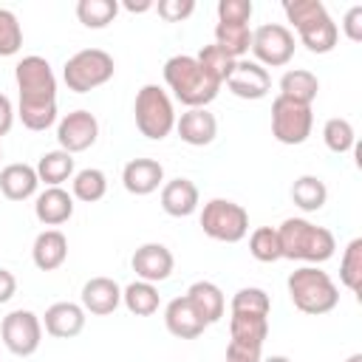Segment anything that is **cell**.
Instances as JSON below:
<instances>
[{"label": "cell", "instance_id": "obj_1", "mask_svg": "<svg viewBox=\"0 0 362 362\" xmlns=\"http://www.w3.org/2000/svg\"><path fill=\"white\" fill-rule=\"evenodd\" d=\"M17 90H20V122L40 133L57 122V76L45 57H23L14 68Z\"/></svg>", "mask_w": 362, "mask_h": 362}, {"label": "cell", "instance_id": "obj_2", "mask_svg": "<svg viewBox=\"0 0 362 362\" xmlns=\"http://www.w3.org/2000/svg\"><path fill=\"white\" fill-rule=\"evenodd\" d=\"M277 238H280V252L288 260H303L311 266H320L325 260L334 257L337 240L331 235V229L311 223L308 218H286L277 226Z\"/></svg>", "mask_w": 362, "mask_h": 362}, {"label": "cell", "instance_id": "obj_3", "mask_svg": "<svg viewBox=\"0 0 362 362\" xmlns=\"http://www.w3.org/2000/svg\"><path fill=\"white\" fill-rule=\"evenodd\" d=\"M164 82L173 96L187 107H206L221 90V85L209 79V74L189 54H175L164 62Z\"/></svg>", "mask_w": 362, "mask_h": 362}, {"label": "cell", "instance_id": "obj_4", "mask_svg": "<svg viewBox=\"0 0 362 362\" xmlns=\"http://www.w3.org/2000/svg\"><path fill=\"white\" fill-rule=\"evenodd\" d=\"M283 11H286L288 23L297 28L300 42L311 54L334 51L337 40H339V28L320 0H288V3H283Z\"/></svg>", "mask_w": 362, "mask_h": 362}, {"label": "cell", "instance_id": "obj_5", "mask_svg": "<svg viewBox=\"0 0 362 362\" xmlns=\"http://www.w3.org/2000/svg\"><path fill=\"white\" fill-rule=\"evenodd\" d=\"M286 286H288V297H291L294 308L303 311V314H311V317L328 314L339 303L337 283L320 266H300V269H294L288 274Z\"/></svg>", "mask_w": 362, "mask_h": 362}, {"label": "cell", "instance_id": "obj_6", "mask_svg": "<svg viewBox=\"0 0 362 362\" xmlns=\"http://www.w3.org/2000/svg\"><path fill=\"white\" fill-rule=\"evenodd\" d=\"M133 113H136V127L141 136L153 139V141H161L167 139L173 130H175V110H173V99L164 88L158 85H144L139 93H136V105H133Z\"/></svg>", "mask_w": 362, "mask_h": 362}, {"label": "cell", "instance_id": "obj_7", "mask_svg": "<svg viewBox=\"0 0 362 362\" xmlns=\"http://www.w3.org/2000/svg\"><path fill=\"white\" fill-rule=\"evenodd\" d=\"M113 71H116V62L107 51L102 48H82L76 51L65 68H62V79L68 85V90L74 93H88L105 82L113 79Z\"/></svg>", "mask_w": 362, "mask_h": 362}, {"label": "cell", "instance_id": "obj_8", "mask_svg": "<svg viewBox=\"0 0 362 362\" xmlns=\"http://www.w3.org/2000/svg\"><path fill=\"white\" fill-rule=\"evenodd\" d=\"M201 229L212 240L238 243L249 232V212L229 198H212L201 209Z\"/></svg>", "mask_w": 362, "mask_h": 362}, {"label": "cell", "instance_id": "obj_9", "mask_svg": "<svg viewBox=\"0 0 362 362\" xmlns=\"http://www.w3.org/2000/svg\"><path fill=\"white\" fill-rule=\"evenodd\" d=\"M314 113L311 105L291 102L286 96H274L272 102V136L280 144H303L311 136Z\"/></svg>", "mask_w": 362, "mask_h": 362}, {"label": "cell", "instance_id": "obj_10", "mask_svg": "<svg viewBox=\"0 0 362 362\" xmlns=\"http://www.w3.org/2000/svg\"><path fill=\"white\" fill-rule=\"evenodd\" d=\"M252 54L263 68H283L294 57V34L283 23H263L252 31Z\"/></svg>", "mask_w": 362, "mask_h": 362}, {"label": "cell", "instance_id": "obj_11", "mask_svg": "<svg viewBox=\"0 0 362 362\" xmlns=\"http://www.w3.org/2000/svg\"><path fill=\"white\" fill-rule=\"evenodd\" d=\"M0 337L14 356H31L42 342V320L28 308H17L3 317Z\"/></svg>", "mask_w": 362, "mask_h": 362}, {"label": "cell", "instance_id": "obj_12", "mask_svg": "<svg viewBox=\"0 0 362 362\" xmlns=\"http://www.w3.org/2000/svg\"><path fill=\"white\" fill-rule=\"evenodd\" d=\"M99 139V122L90 110H71L59 119L57 124V141H59V150L65 153H85L88 147H93Z\"/></svg>", "mask_w": 362, "mask_h": 362}, {"label": "cell", "instance_id": "obj_13", "mask_svg": "<svg viewBox=\"0 0 362 362\" xmlns=\"http://www.w3.org/2000/svg\"><path fill=\"white\" fill-rule=\"evenodd\" d=\"M226 88L238 99H263L272 90V76L255 59H235V68L226 79Z\"/></svg>", "mask_w": 362, "mask_h": 362}, {"label": "cell", "instance_id": "obj_14", "mask_svg": "<svg viewBox=\"0 0 362 362\" xmlns=\"http://www.w3.org/2000/svg\"><path fill=\"white\" fill-rule=\"evenodd\" d=\"M130 266L136 272L139 280H147V283H161L173 274V266H175V257L173 252L164 246V243H141L133 257H130Z\"/></svg>", "mask_w": 362, "mask_h": 362}, {"label": "cell", "instance_id": "obj_15", "mask_svg": "<svg viewBox=\"0 0 362 362\" xmlns=\"http://www.w3.org/2000/svg\"><path fill=\"white\" fill-rule=\"evenodd\" d=\"M175 133L189 147H206L218 136V119L206 107H187L181 116H175Z\"/></svg>", "mask_w": 362, "mask_h": 362}, {"label": "cell", "instance_id": "obj_16", "mask_svg": "<svg viewBox=\"0 0 362 362\" xmlns=\"http://www.w3.org/2000/svg\"><path fill=\"white\" fill-rule=\"evenodd\" d=\"M42 325H45V334H51L57 339H74L85 328V308L79 303H68V300L54 303L45 308Z\"/></svg>", "mask_w": 362, "mask_h": 362}, {"label": "cell", "instance_id": "obj_17", "mask_svg": "<svg viewBox=\"0 0 362 362\" xmlns=\"http://www.w3.org/2000/svg\"><path fill=\"white\" fill-rule=\"evenodd\" d=\"M122 303V286L110 277H90L82 286V308L85 314H96V317H107L119 308Z\"/></svg>", "mask_w": 362, "mask_h": 362}, {"label": "cell", "instance_id": "obj_18", "mask_svg": "<svg viewBox=\"0 0 362 362\" xmlns=\"http://www.w3.org/2000/svg\"><path fill=\"white\" fill-rule=\"evenodd\" d=\"M122 184L130 195H150L164 184V167L156 158H133L122 170Z\"/></svg>", "mask_w": 362, "mask_h": 362}, {"label": "cell", "instance_id": "obj_19", "mask_svg": "<svg viewBox=\"0 0 362 362\" xmlns=\"http://www.w3.org/2000/svg\"><path fill=\"white\" fill-rule=\"evenodd\" d=\"M164 325H167V331H170L173 337H178V339H195V337H201L204 328H206V322H204L201 314L192 308V303L187 300V294L167 303V308H164Z\"/></svg>", "mask_w": 362, "mask_h": 362}, {"label": "cell", "instance_id": "obj_20", "mask_svg": "<svg viewBox=\"0 0 362 362\" xmlns=\"http://www.w3.org/2000/svg\"><path fill=\"white\" fill-rule=\"evenodd\" d=\"M34 215L42 226H59L74 215V195L62 187H45L34 198Z\"/></svg>", "mask_w": 362, "mask_h": 362}, {"label": "cell", "instance_id": "obj_21", "mask_svg": "<svg viewBox=\"0 0 362 362\" xmlns=\"http://www.w3.org/2000/svg\"><path fill=\"white\" fill-rule=\"evenodd\" d=\"M198 187L189 178H173L167 184H161V209L170 218H187L198 209Z\"/></svg>", "mask_w": 362, "mask_h": 362}, {"label": "cell", "instance_id": "obj_22", "mask_svg": "<svg viewBox=\"0 0 362 362\" xmlns=\"http://www.w3.org/2000/svg\"><path fill=\"white\" fill-rule=\"evenodd\" d=\"M68 257V238L59 232V229H42L37 238H34V246H31V260L40 272H54L65 263Z\"/></svg>", "mask_w": 362, "mask_h": 362}, {"label": "cell", "instance_id": "obj_23", "mask_svg": "<svg viewBox=\"0 0 362 362\" xmlns=\"http://www.w3.org/2000/svg\"><path fill=\"white\" fill-rule=\"evenodd\" d=\"M37 187H40V178H37V170L31 164L14 161V164H6L0 170V192L8 201H25L37 192Z\"/></svg>", "mask_w": 362, "mask_h": 362}, {"label": "cell", "instance_id": "obj_24", "mask_svg": "<svg viewBox=\"0 0 362 362\" xmlns=\"http://www.w3.org/2000/svg\"><path fill=\"white\" fill-rule=\"evenodd\" d=\"M187 300L192 303V308L201 314V320H204L206 325L218 322V320L223 317V311H226L223 291H221L215 283H209V280H195V283L187 288Z\"/></svg>", "mask_w": 362, "mask_h": 362}, {"label": "cell", "instance_id": "obj_25", "mask_svg": "<svg viewBox=\"0 0 362 362\" xmlns=\"http://www.w3.org/2000/svg\"><path fill=\"white\" fill-rule=\"evenodd\" d=\"M229 342L235 345H246V348H260L269 337V317L260 314H235L229 317Z\"/></svg>", "mask_w": 362, "mask_h": 362}, {"label": "cell", "instance_id": "obj_26", "mask_svg": "<svg viewBox=\"0 0 362 362\" xmlns=\"http://www.w3.org/2000/svg\"><path fill=\"white\" fill-rule=\"evenodd\" d=\"M320 93V79L305 71V68H291L280 76V93L277 96H286L291 102H300V105H311Z\"/></svg>", "mask_w": 362, "mask_h": 362}, {"label": "cell", "instance_id": "obj_27", "mask_svg": "<svg viewBox=\"0 0 362 362\" xmlns=\"http://www.w3.org/2000/svg\"><path fill=\"white\" fill-rule=\"evenodd\" d=\"M37 178L45 187H62L68 178H74V156L65 150H48L37 161Z\"/></svg>", "mask_w": 362, "mask_h": 362}, {"label": "cell", "instance_id": "obj_28", "mask_svg": "<svg viewBox=\"0 0 362 362\" xmlns=\"http://www.w3.org/2000/svg\"><path fill=\"white\" fill-rule=\"evenodd\" d=\"M215 45L226 57L243 59V54H249V48H252V28H249V23H218L215 25Z\"/></svg>", "mask_w": 362, "mask_h": 362}, {"label": "cell", "instance_id": "obj_29", "mask_svg": "<svg viewBox=\"0 0 362 362\" xmlns=\"http://www.w3.org/2000/svg\"><path fill=\"white\" fill-rule=\"evenodd\" d=\"M122 303H124V308H127L130 314H136V317H150V314L158 311L161 297H158L156 283L133 280L130 286L122 288Z\"/></svg>", "mask_w": 362, "mask_h": 362}, {"label": "cell", "instance_id": "obj_30", "mask_svg": "<svg viewBox=\"0 0 362 362\" xmlns=\"http://www.w3.org/2000/svg\"><path fill=\"white\" fill-rule=\"evenodd\" d=\"M291 201L303 212H317L328 201V187H325V181L320 175H300L291 184Z\"/></svg>", "mask_w": 362, "mask_h": 362}, {"label": "cell", "instance_id": "obj_31", "mask_svg": "<svg viewBox=\"0 0 362 362\" xmlns=\"http://www.w3.org/2000/svg\"><path fill=\"white\" fill-rule=\"evenodd\" d=\"M107 192V175L96 167H85L79 173H74L71 178V195L82 204H96L102 201Z\"/></svg>", "mask_w": 362, "mask_h": 362}, {"label": "cell", "instance_id": "obj_32", "mask_svg": "<svg viewBox=\"0 0 362 362\" xmlns=\"http://www.w3.org/2000/svg\"><path fill=\"white\" fill-rule=\"evenodd\" d=\"M339 280L356 297L362 294V238H354L345 246L342 260H339Z\"/></svg>", "mask_w": 362, "mask_h": 362}, {"label": "cell", "instance_id": "obj_33", "mask_svg": "<svg viewBox=\"0 0 362 362\" xmlns=\"http://www.w3.org/2000/svg\"><path fill=\"white\" fill-rule=\"evenodd\" d=\"M116 14H119L116 0H79L76 3V17L85 28H105L113 23Z\"/></svg>", "mask_w": 362, "mask_h": 362}, {"label": "cell", "instance_id": "obj_34", "mask_svg": "<svg viewBox=\"0 0 362 362\" xmlns=\"http://www.w3.org/2000/svg\"><path fill=\"white\" fill-rule=\"evenodd\" d=\"M322 141L331 153L342 156V153H351L354 144H356V133H354V124L342 116H334L322 124Z\"/></svg>", "mask_w": 362, "mask_h": 362}, {"label": "cell", "instance_id": "obj_35", "mask_svg": "<svg viewBox=\"0 0 362 362\" xmlns=\"http://www.w3.org/2000/svg\"><path fill=\"white\" fill-rule=\"evenodd\" d=\"M195 59H198V65L209 74V79H215L218 85H226V79H229V74H232V68H235V59L226 57L215 42H212V45H204Z\"/></svg>", "mask_w": 362, "mask_h": 362}, {"label": "cell", "instance_id": "obj_36", "mask_svg": "<svg viewBox=\"0 0 362 362\" xmlns=\"http://www.w3.org/2000/svg\"><path fill=\"white\" fill-rule=\"evenodd\" d=\"M249 252L255 260L260 263H274L283 257L280 252V238H277V229L272 226H257L252 235H249Z\"/></svg>", "mask_w": 362, "mask_h": 362}, {"label": "cell", "instance_id": "obj_37", "mask_svg": "<svg viewBox=\"0 0 362 362\" xmlns=\"http://www.w3.org/2000/svg\"><path fill=\"white\" fill-rule=\"evenodd\" d=\"M235 314H260V317H269L272 311V300L263 288L257 286H246V288H238L235 297H232V305H229Z\"/></svg>", "mask_w": 362, "mask_h": 362}, {"label": "cell", "instance_id": "obj_38", "mask_svg": "<svg viewBox=\"0 0 362 362\" xmlns=\"http://www.w3.org/2000/svg\"><path fill=\"white\" fill-rule=\"evenodd\" d=\"M23 48V28L14 11L0 8V57H14Z\"/></svg>", "mask_w": 362, "mask_h": 362}, {"label": "cell", "instance_id": "obj_39", "mask_svg": "<svg viewBox=\"0 0 362 362\" xmlns=\"http://www.w3.org/2000/svg\"><path fill=\"white\" fill-rule=\"evenodd\" d=\"M252 11V0H218V23H249Z\"/></svg>", "mask_w": 362, "mask_h": 362}, {"label": "cell", "instance_id": "obj_40", "mask_svg": "<svg viewBox=\"0 0 362 362\" xmlns=\"http://www.w3.org/2000/svg\"><path fill=\"white\" fill-rule=\"evenodd\" d=\"M153 8L158 11L161 20H167V23H181V20H187V17L195 11V0H158Z\"/></svg>", "mask_w": 362, "mask_h": 362}, {"label": "cell", "instance_id": "obj_41", "mask_svg": "<svg viewBox=\"0 0 362 362\" xmlns=\"http://www.w3.org/2000/svg\"><path fill=\"white\" fill-rule=\"evenodd\" d=\"M342 31L351 42H359L362 40V6H351L342 17Z\"/></svg>", "mask_w": 362, "mask_h": 362}, {"label": "cell", "instance_id": "obj_42", "mask_svg": "<svg viewBox=\"0 0 362 362\" xmlns=\"http://www.w3.org/2000/svg\"><path fill=\"white\" fill-rule=\"evenodd\" d=\"M14 291H17V277H14L8 269L0 266V305L8 303V300L14 297Z\"/></svg>", "mask_w": 362, "mask_h": 362}, {"label": "cell", "instance_id": "obj_43", "mask_svg": "<svg viewBox=\"0 0 362 362\" xmlns=\"http://www.w3.org/2000/svg\"><path fill=\"white\" fill-rule=\"evenodd\" d=\"M14 124V107H11V99L6 93H0V136H6Z\"/></svg>", "mask_w": 362, "mask_h": 362}, {"label": "cell", "instance_id": "obj_44", "mask_svg": "<svg viewBox=\"0 0 362 362\" xmlns=\"http://www.w3.org/2000/svg\"><path fill=\"white\" fill-rule=\"evenodd\" d=\"M124 8L136 14V11H150V8H153V3H150V0H141V3H133V0H127V3H124Z\"/></svg>", "mask_w": 362, "mask_h": 362}, {"label": "cell", "instance_id": "obj_45", "mask_svg": "<svg viewBox=\"0 0 362 362\" xmlns=\"http://www.w3.org/2000/svg\"><path fill=\"white\" fill-rule=\"evenodd\" d=\"M260 362H291V359H288V356H280V354H277V356H269V359H260Z\"/></svg>", "mask_w": 362, "mask_h": 362}, {"label": "cell", "instance_id": "obj_46", "mask_svg": "<svg viewBox=\"0 0 362 362\" xmlns=\"http://www.w3.org/2000/svg\"><path fill=\"white\" fill-rule=\"evenodd\" d=\"M345 362H362V354H351Z\"/></svg>", "mask_w": 362, "mask_h": 362}, {"label": "cell", "instance_id": "obj_47", "mask_svg": "<svg viewBox=\"0 0 362 362\" xmlns=\"http://www.w3.org/2000/svg\"><path fill=\"white\" fill-rule=\"evenodd\" d=\"M0 158H3V147H0Z\"/></svg>", "mask_w": 362, "mask_h": 362}]
</instances>
